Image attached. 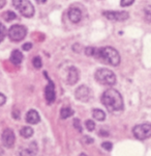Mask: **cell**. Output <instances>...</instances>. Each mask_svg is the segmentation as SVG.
<instances>
[{
  "mask_svg": "<svg viewBox=\"0 0 151 156\" xmlns=\"http://www.w3.org/2000/svg\"><path fill=\"white\" fill-rule=\"evenodd\" d=\"M5 102H6V97L4 96L3 94H1V93H0V106H1V105H3Z\"/></svg>",
  "mask_w": 151,
  "mask_h": 156,
  "instance_id": "obj_29",
  "label": "cell"
},
{
  "mask_svg": "<svg viewBox=\"0 0 151 156\" xmlns=\"http://www.w3.org/2000/svg\"><path fill=\"white\" fill-rule=\"evenodd\" d=\"M45 95H46L47 102L49 104H51L55 101V98H56V94H55V85L53 83L52 80H49V83L46 87V90H45Z\"/></svg>",
  "mask_w": 151,
  "mask_h": 156,
  "instance_id": "obj_10",
  "label": "cell"
},
{
  "mask_svg": "<svg viewBox=\"0 0 151 156\" xmlns=\"http://www.w3.org/2000/svg\"><path fill=\"white\" fill-rule=\"evenodd\" d=\"M134 135L138 140H146L151 136V124H140L134 127L133 129Z\"/></svg>",
  "mask_w": 151,
  "mask_h": 156,
  "instance_id": "obj_6",
  "label": "cell"
},
{
  "mask_svg": "<svg viewBox=\"0 0 151 156\" xmlns=\"http://www.w3.org/2000/svg\"><path fill=\"white\" fill-rule=\"evenodd\" d=\"M12 4L21 12L22 16L31 18L34 15V7L29 0H12Z\"/></svg>",
  "mask_w": 151,
  "mask_h": 156,
  "instance_id": "obj_4",
  "label": "cell"
},
{
  "mask_svg": "<svg viewBox=\"0 0 151 156\" xmlns=\"http://www.w3.org/2000/svg\"><path fill=\"white\" fill-rule=\"evenodd\" d=\"M3 18L7 22H12V20L17 19V15L15 14L14 12H12V11H7L6 12H4V14H3Z\"/></svg>",
  "mask_w": 151,
  "mask_h": 156,
  "instance_id": "obj_19",
  "label": "cell"
},
{
  "mask_svg": "<svg viewBox=\"0 0 151 156\" xmlns=\"http://www.w3.org/2000/svg\"><path fill=\"white\" fill-rule=\"evenodd\" d=\"M102 103L109 112H120L123 109V99L118 90L109 89L104 92L102 96Z\"/></svg>",
  "mask_w": 151,
  "mask_h": 156,
  "instance_id": "obj_1",
  "label": "cell"
},
{
  "mask_svg": "<svg viewBox=\"0 0 151 156\" xmlns=\"http://www.w3.org/2000/svg\"><path fill=\"white\" fill-rule=\"evenodd\" d=\"M69 18L72 23H79L82 19V12L77 7H70L69 11Z\"/></svg>",
  "mask_w": 151,
  "mask_h": 156,
  "instance_id": "obj_12",
  "label": "cell"
},
{
  "mask_svg": "<svg viewBox=\"0 0 151 156\" xmlns=\"http://www.w3.org/2000/svg\"><path fill=\"white\" fill-rule=\"evenodd\" d=\"M85 124H86V128H87L88 130H89V131H93V130H94L95 124H94V122H93V121H91V120H87Z\"/></svg>",
  "mask_w": 151,
  "mask_h": 156,
  "instance_id": "obj_23",
  "label": "cell"
},
{
  "mask_svg": "<svg viewBox=\"0 0 151 156\" xmlns=\"http://www.w3.org/2000/svg\"><path fill=\"white\" fill-rule=\"evenodd\" d=\"M92 115H93V118L97 121H104L106 119V114L102 109H93Z\"/></svg>",
  "mask_w": 151,
  "mask_h": 156,
  "instance_id": "obj_18",
  "label": "cell"
},
{
  "mask_svg": "<svg viewBox=\"0 0 151 156\" xmlns=\"http://www.w3.org/2000/svg\"><path fill=\"white\" fill-rule=\"evenodd\" d=\"M75 96L78 100L82 102H87L90 98V90L86 85H81L75 92Z\"/></svg>",
  "mask_w": 151,
  "mask_h": 156,
  "instance_id": "obj_9",
  "label": "cell"
},
{
  "mask_svg": "<svg viewBox=\"0 0 151 156\" xmlns=\"http://www.w3.org/2000/svg\"><path fill=\"white\" fill-rule=\"evenodd\" d=\"M5 0H0V9H2L4 5H5Z\"/></svg>",
  "mask_w": 151,
  "mask_h": 156,
  "instance_id": "obj_30",
  "label": "cell"
},
{
  "mask_svg": "<svg viewBox=\"0 0 151 156\" xmlns=\"http://www.w3.org/2000/svg\"><path fill=\"white\" fill-rule=\"evenodd\" d=\"M80 156H87V155L84 154V153H82V154H80Z\"/></svg>",
  "mask_w": 151,
  "mask_h": 156,
  "instance_id": "obj_33",
  "label": "cell"
},
{
  "mask_svg": "<svg viewBox=\"0 0 151 156\" xmlns=\"http://www.w3.org/2000/svg\"><path fill=\"white\" fill-rule=\"evenodd\" d=\"M20 134L25 138H29L33 135V129H32L31 127H28V126L23 127L21 129V131H20Z\"/></svg>",
  "mask_w": 151,
  "mask_h": 156,
  "instance_id": "obj_17",
  "label": "cell"
},
{
  "mask_svg": "<svg viewBox=\"0 0 151 156\" xmlns=\"http://www.w3.org/2000/svg\"><path fill=\"white\" fill-rule=\"evenodd\" d=\"M6 34H7V30L5 28L2 23H0V42H2L4 40V37H6Z\"/></svg>",
  "mask_w": 151,
  "mask_h": 156,
  "instance_id": "obj_21",
  "label": "cell"
},
{
  "mask_svg": "<svg viewBox=\"0 0 151 156\" xmlns=\"http://www.w3.org/2000/svg\"><path fill=\"white\" fill-rule=\"evenodd\" d=\"M37 152V146L35 143L30 144L27 148H21L19 150V156H34Z\"/></svg>",
  "mask_w": 151,
  "mask_h": 156,
  "instance_id": "obj_11",
  "label": "cell"
},
{
  "mask_svg": "<svg viewBox=\"0 0 151 156\" xmlns=\"http://www.w3.org/2000/svg\"><path fill=\"white\" fill-rule=\"evenodd\" d=\"M7 34H8V37L12 42H21L26 37L27 28L23 26V25H20V24L12 25L11 28L8 29Z\"/></svg>",
  "mask_w": 151,
  "mask_h": 156,
  "instance_id": "obj_5",
  "label": "cell"
},
{
  "mask_svg": "<svg viewBox=\"0 0 151 156\" xmlns=\"http://www.w3.org/2000/svg\"><path fill=\"white\" fill-rule=\"evenodd\" d=\"M95 79L104 85H114L116 83V76L111 70L99 69L95 72Z\"/></svg>",
  "mask_w": 151,
  "mask_h": 156,
  "instance_id": "obj_3",
  "label": "cell"
},
{
  "mask_svg": "<svg viewBox=\"0 0 151 156\" xmlns=\"http://www.w3.org/2000/svg\"><path fill=\"white\" fill-rule=\"evenodd\" d=\"M31 48H32L31 43H25L23 45V50H25V51H28V50H30Z\"/></svg>",
  "mask_w": 151,
  "mask_h": 156,
  "instance_id": "obj_28",
  "label": "cell"
},
{
  "mask_svg": "<svg viewBox=\"0 0 151 156\" xmlns=\"http://www.w3.org/2000/svg\"><path fill=\"white\" fill-rule=\"evenodd\" d=\"M74 127L77 128L78 131H79V132H82L83 131L82 125H81V123H80V120L79 119H75L74 120Z\"/></svg>",
  "mask_w": 151,
  "mask_h": 156,
  "instance_id": "obj_24",
  "label": "cell"
},
{
  "mask_svg": "<svg viewBox=\"0 0 151 156\" xmlns=\"http://www.w3.org/2000/svg\"><path fill=\"white\" fill-rule=\"evenodd\" d=\"M32 64H33L34 68H36V69H39V68H42V58L39 56H35L33 60H32Z\"/></svg>",
  "mask_w": 151,
  "mask_h": 156,
  "instance_id": "obj_22",
  "label": "cell"
},
{
  "mask_svg": "<svg viewBox=\"0 0 151 156\" xmlns=\"http://www.w3.org/2000/svg\"><path fill=\"white\" fill-rule=\"evenodd\" d=\"M102 147L104 148L105 150L111 151V150H112V148H113V145L111 144V143H109V142H105V143H102Z\"/></svg>",
  "mask_w": 151,
  "mask_h": 156,
  "instance_id": "obj_26",
  "label": "cell"
},
{
  "mask_svg": "<svg viewBox=\"0 0 151 156\" xmlns=\"http://www.w3.org/2000/svg\"><path fill=\"white\" fill-rule=\"evenodd\" d=\"M83 142L86 143V144H92V143H93V138L87 136V135H85V136L83 137Z\"/></svg>",
  "mask_w": 151,
  "mask_h": 156,
  "instance_id": "obj_27",
  "label": "cell"
},
{
  "mask_svg": "<svg viewBox=\"0 0 151 156\" xmlns=\"http://www.w3.org/2000/svg\"><path fill=\"white\" fill-rule=\"evenodd\" d=\"M23 58H24L23 53H22L20 50H14V51L12 52L11 62L14 65H16V66H20V65L22 64V62H23Z\"/></svg>",
  "mask_w": 151,
  "mask_h": 156,
  "instance_id": "obj_15",
  "label": "cell"
},
{
  "mask_svg": "<svg viewBox=\"0 0 151 156\" xmlns=\"http://www.w3.org/2000/svg\"><path fill=\"white\" fill-rule=\"evenodd\" d=\"M93 56L111 66L116 67L120 64V54L113 47H104V48H94Z\"/></svg>",
  "mask_w": 151,
  "mask_h": 156,
  "instance_id": "obj_2",
  "label": "cell"
},
{
  "mask_svg": "<svg viewBox=\"0 0 151 156\" xmlns=\"http://www.w3.org/2000/svg\"><path fill=\"white\" fill-rule=\"evenodd\" d=\"M144 16L146 21L151 23V5H147L144 9Z\"/></svg>",
  "mask_w": 151,
  "mask_h": 156,
  "instance_id": "obj_20",
  "label": "cell"
},
{
  "mask_svg": "<svg viewBox=\"0 0 151 156\" xmlns=\"http://www.w3.org/2000/svg\"><path fill=\"white\" fill-rule=\"evenodd\" d=\"M134 2H135V0H121V1H120V4H121V6H123V7H126V6L132 5Z\"/></svg>",
  "mask_w": 151,
  "mask_h": 156,
  "instance_id": "obj_25",
  "label": "cell"
},
{
  "mask_svg": "<svg viewBox=\"0 0 151 156\" xmlns=\"http://www.w3.org/2000/svg\"><path fill=\"white\" fill-rule=\"evenodd\" d=\"M104 16L107 19L111 20V21H125V20L128 19L129 17V14L127 12H113V11H109V12H105Z\"/></svg>",
  "mask_w": 151,
  "mask_h": 156,
  "instance_id": "obj_7",
  "label": "cell"
},
{
  "mask_svg": "<svg viewBox=\"0 0 151 156\" xmlns=\"http://www.w3.org/2000/svg\"><path fill=\"white\" fill-rule=\"evenodd\" d=\"M15 140H16V137H15V133L12 129H9V128L5 129L3 131V133H2V143H3V145L5 146L6 148L14 147Z\"/></svg>",
  "mask_w": 151,
  "mask_h": 156,
  "instance_id": "obj_8",
  "label": "cell"
},
{
  "mask_svg": "<svg viewBox=\"0 0 151 156\" xmlns=\"http://www.w3.org/2000/svg\"><path fill=\"white\" fill-rule=\"evenodd\" d=\"M26 121H27V123H29V124H33L34 125V124L39 123V121H41V117H39V112H37L36 110L31 109V110H29V112H27Z\"/></svg>",
  "mask_w": 151,
  "mask_h": 156,
  "instance_id": "obj_14",
  "label": "cell"
},
{
  "mask_svg": "<svg viewBox=\"0 0 151 156\" xmlns=\"http://www.w3.org/2000/svg\"><path fill=\"white\" fill-rule=\"evenodd\" d=\"M67 83L70 85H74L77 83L78 80H79V71H78L77 68L70 67L69 69V75H67Z\"/></svg>",
  "mask_w": 151,
  "mask_h": 156,
  "instance_id": "obj_13",
  "label": "cell"
},
{
  "mask_svg": "<svg viewBox=\"0 0 151 156\" xmlns=\"http://www.w3.org/2000/svg\"><path fill=\"white\" fill-rule=\"evenodd\" d=\"M36 2H39V3H45V2L47 1V0H35Z\"/></svg>",
  "mask_w": 151,
  "mask_h": 156,
  "instance_id": "obj_32",
  "label": "cell"
},
{
  "mask_svg": "<svg viewBox=\"0 0 151 156\" xmlns=\"http://www.w3.org/2000/svg\"><path fill=\"white\" fill-rule=\"evenodd\" d=\"M99 135H104V136H108V132H105L104 130H102V131L99 132Z\"/></svg>",
  "mask_w": 151,
  "mask_h": 156,
  "instance_id": "obj_31",
  "label": "cell"
},
{
  "mask_svg": "<svg viewBox=\"0 0 151 156\" xmlns=\"http://www.w3.org/2000/svg\"><path fill=\"white\" fill-rule=\"evenodd\" d=\"M72 115H74V110L69 106L63 107L61 109V112H60V117H61V119H67V118L72 117Z\"/></svg>",
  "mask_w": 151,
  "mask_h": 156,
  "instance_id": "obj_16",
  "label": "cell"
}]
</instances>
